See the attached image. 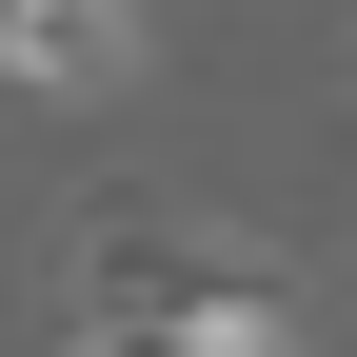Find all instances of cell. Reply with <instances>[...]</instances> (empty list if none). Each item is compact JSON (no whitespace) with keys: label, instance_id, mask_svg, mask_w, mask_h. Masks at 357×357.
I'll return each mask as SVG.
<instances>
[{"label":"cell","instance_id":"obj_1","mask_svg":"<svg viewBox=\"0 0 357 357\" xmlns=\"http://www.w3.org/2000/svg\"><path fill=\"white\" fill-rule=\"evenodd\" d=\"M60 298H79V337H139V318H298L278 258L218 238V218H178V199H100L79 258H60Z\"/></svg>","mask_w":357,"mask_h":357},{"label":"cell","instance_id":"obj_2","mask_svg":"<svg viewBox=\"0 0 357 357\" xmlns=\"http://www.w3.org/2000/svg\"><path fill=\"white\" fill-rule=\"evenodd\" d=\"M139 79V0H0V100H119Z\"/></svg>","mask_w":357,"mask_h":357},{"label":"cell","instance_id":"obj_3","mask_svg":"<svg viewBox=\"0 0 357 357\" xmlns=\"http://www.w3.org/2000/svg\"><path fill=\"white\" fill-rule=\"evenodd\" d=\"M79 357H278V318H139V337H79Z\"/></svg>","mask_w":357,"mask_h":357}]
</instances>
